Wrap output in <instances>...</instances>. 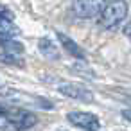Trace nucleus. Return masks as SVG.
<instances>
[{"mask_svg":"<svg viewBox=\"0 0 131 131\" xmlns=\"http://www.w3.org/2000/svg\"><path fill=\"white\" fill-rule=\"evenodd\" d=\"M58 131H65V129H58Z\"/></svg>","mask_w":131,"mask_h":131,"instance_id":"4468645a","label":"nucleus"},{"mask_svg":"<svg viewBox=\"0 0 131 131\" xmlns=\"http://www.w3.org/2000/svg\"><path fill=\"white\" fill-rule=\"evenodd\" d=\"M67 120L83 131H99L101 129V120L93 113H88V111H70V113H67Z\"/></svg>","mask_w":131,"mask_h":131,"instance_id":"20e7f679","label":"nucleus"},{"mask_svg":"<svg viewBox=\"0 0 131 131\" xmlns=\"http://www.w3.org/2000/svg\"><path fill=\"white\" fill-rule=\"evenodd\" d=\"M58 40H59V43H61V47L72 56V58H77V59H84L86 56H84V50L72 40V38H68L67 34H63V32H58Z\"/></svg>","mask_w":131,"mask_h":131,"instance_id":"423d86ee","label":"nucleus"},{"mask_svg":"<svg viewBox=\"0 0 131 131\" xmlns=\"http://www.w3.org/2000/svg\"><path fill=\"white\" fill-rule=\"evenodd\" d=\"M124 34L131 40V18H129V22L126 24V27H124Z\"/></svg>","mask_w":131,"mask_h":131,"instance_id":"f8f14e48","label":"nucleus"},{"mask_svg":"<svg viewBox=\"0 0 131 131\" xmlns=\"http://www.w3.org/2000/svg\"><path fill=\"white\" fill-rule=\"evenodd\" d=\"M0 16H6V18H9V20H13V18H15L13 11H11L7 6H0Z\"/></svg>","mask_w":131,"mask_h":131,"instance_id":"9b49d317","label":"nucleus"},{"mask_svg":"<svg viewBox=\"0 0 131 131\" xmlns=\"http://www.w3.org/2000/svg\"><path fill=\"white\" fill-rule=\"evenodd\" d=\"M58 92L68 99H74V101H81V102H93V93L81 86V84H74V83H61L58 84Z\"/></svg>","mask_w":131,"mask_h":131,"instance_id":"39448f33","label":"nucleus"},{"mask_svg":"<svg viewBox=\"0 0 131 131\" xmlns=\"http://www.w3.org/2000/svg\"><path fill=\"white\" fill-rule=\"evenodd\" d=\"M106 4V0H74L72 9L79 18H95L102 13Z\"/></svg>","mask_w":131,"mask_h":131,"instance_id":"7ed1b4c3","label":"nucleus"},{"mask_svg":"<svg viewBox=\"0 0 131 131\" xmlns=\"http://www.w3.org/2000/svg\"><path fill=\"white\" fill-rule=\"evenodd\" d=\"M0 63L6 65H13V67H24V59L18 54H11V52H0Z\"/></svg>","mask_w":131,"mask_h":131,"instance_id":"9d476101","label":"nucleus"},{"mask_svg":"<svg viewBox=\"0 0 131 131\" xmlns=\"http://www.w3.org/2000/svg\"><path fill=\"white\" fill-rule=\"evenodd\" d=\"M18 32L20 31H18L16 24L13 20L6 18V16H0V36H2V38H13Z\"/></svg>","mask_w":131,"mask_h":131,"instance_id":"6e6552de","label":"nucleus"},{"mask_svg":"<svg viewBox=\"0 0 131 131\" xmlns=\"http://www.w3.org/2000/svg\"><path fill=\"white\" fill-rule=\"evenodd\" d=\"M38 117L27 110H11L0 106V131H25L34 127Z\"/></svg>","mask_w":131,"mask_h":131,"instance_id":"f257e3e1","label":"nucleus"},{"mask_svg":"<svg viewBox=\"0 0 131 131\" xmlns=\"http://www.w3.org/2000/svg\"><path fill=\"white\" fill-rule=\"evenodd\" d=\"M38 49H40V52H41L47 59H52V61L59 59V49H58L50 40H47V38L40 40V41H38Z\"/></svg>","mask_w":131,"mask_h":131,"instance_id":"0eeeda50","label":"nucleus"},{"mask_svg":"<svg viewBox=\"0 0 131 131\" xmlns=\"http://www.w3.org/2000/svg\"><path fill=\"white\" fill-rule=\"evenodd\" d=\"M127 16V2L126 0H111L108 2L99 15V25L106 31L117 29Z\"/></svg>","mask_w":131,"mask_h":131,"instance_id":"f03ea898","label":"nucleus"},{"mask_svg":"<svg viewBox=\"0 0 131 131\" xmlns=\"http://www.w3.org/2000/svg\"><path fill=\"white\" fill-rule=\"evenodd\" d=\"M0 45H2L4 52H11V54H22L24 52V45L13 38H4V40H0Z\"/></svg>","mask_w":131,"mask_h":131,"instance_id":"1a4fd4ad","label":"nucleus"},{"mask_svg":"<svg viewBox=\"0 0 131 131\" xmlns=\"http://www.w3.org/2000/svg\"><path fill=\"white\" fill-rule=\"evenodd\" d=\"M122 115H124L126 118H129V120H131V110H124V111H122Z\"/></svg>","mask_w":131,"mask_h":131,"instance_id":"ddd939ff","label":"nucleus"}]
</instances>
